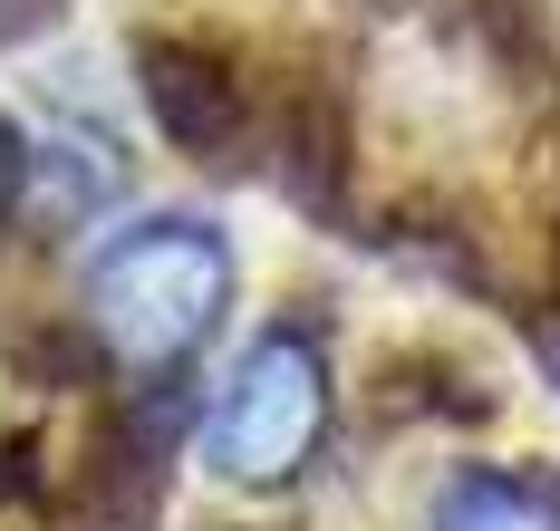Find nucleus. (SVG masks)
Masks as SVG:
<instances>
[{
    "label": "nucleus",
    "instance_id": "f257e3e1",
    "mask_svg": "<svg viewBox=\"0 0 560 531\" xmlns=\"http://www.w3.org/2000/svg\"><path fill=\"white\" fill-rule=\"evenodd\" d=\"M223 299H232V251L213 223H136L88 261V329L136 377L184 367L223 329Z\"/></svg>",
    "mask_w": 560,
    "mask_h": 531
},
{
    "label": "nucleus",
    "instance_id": "f03ea898",
    "mask_svg": "<svg viewBox=\"0 0 560 531\" xmlns=\"http://www.w3.org/2000/svg\"><path fill=\"white\" fill-rule=\"evenodd\" d=\"M319 435H329V367H319V349L300 329H271L223 377L213 425H203V464L223 483H242V493H271L319 455Z\"/></svg>",
    "mask_w": 560,
    "mask_h": 531
},
{
    "label": "nucleus",
    "instance_id": "7ed1b4c3",
    "mask_svg": "<svg viewBox=\"0 0 560 531\" xmlns=\"http://www.w3.org/2000/svg\"><path fill=\"white\" fill-rule=\"evenodd\" d=\"M145 97H155V117H165L184 145H223L232 126H242L232 78L213 59H194V49H145Z\"/></svg>",
    "mask_w": 560,
    "mask_h": 531
},
{
    "label": "nucleus",
    "instance_id": "20e7f679",
    "mask_svg": "<svg viewBox=\"0 0 560 531\" xmlns=\"http://www.w3.org/2000/svg\"><path fill=\"white\" fill-rule=\"evenodd\" d=\"M435 531H560V483H541V473H464L435 503Z\"/></svg>",
    "mask_w": 560,
    "mask_h": 531
},
{
    "label": "nucleus",
    "instance_id": "39448f33",
    "mask_svg": "<svg viewBox=\"0 0 560 531\" xmlns=\"http://www.w3.org/2000/svg\"><path fill=\"white\" fill-rule=\"evenodd\" d=\"M20 155H30V145H20V135H10V126H0V213H10V203H20Z\"/></svg>",
    "mask_w": 560,
    "mask_h": 531
}]
</instances>
